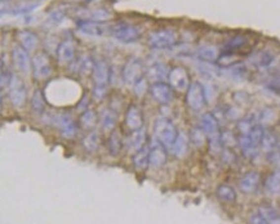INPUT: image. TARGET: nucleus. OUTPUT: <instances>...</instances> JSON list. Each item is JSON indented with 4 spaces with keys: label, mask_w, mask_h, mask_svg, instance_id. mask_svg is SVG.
<instances>
[{
    "label": "nucleus",
    "mask_w": 280,
    "mask_h": 224,
    "mask_svg": "<svg viewBox=\"0 0 280 224\" xmlns=\"http://www.w3.org/2000/svg\"><path fill=\"white\" fill-rule=\"evenodd\" d=\"M200 127L207 134L208 144H209V150L212 154H220L224 147L222 143V133H221L220 124L213 114L205 112L200 119Z\"/></svg>",
    "instance_id": "obj_1"
},
{
    "label": "nucleus",
    "mask_w": 280,
    "mask_h": 224,
    "mask_svg": "<svg viewBox=\"0 0 280 224\" xmlns=\"http://www.w3.org/2000/svg\"><path fill=\"white\" fill-rule=\"evenodd\" d=\"M93 97L97 100L104 99L107 94V87L111 79L110 66L105 61H97L93 68Z\"/></svg>",
    "instance_id": "obj_2"
},
{
    "label": "nucleus",
    "mask_w": 280,
    "mask_h": 224,
    "mask_svg": "<svg viewBox=\"0 0 280 224\" xmlns=\"http://www.w3.org/2000/svg\"><path fill=\"white\" fill-rule=\"evenodd\" d=\"M178 133L180 131L177 130L173 121L167 117H159L154 124V135L157 138V141H159L167 150H172Z\"/></svg>",
    "instance_id": "obj_3"
},
{
    "label": "nucleus",
    "mask_w": 280,
    "mask_h": 224,
    "mask_svg": "<svg viewBox=\"0 0 280 224\" xmlns=\"http://www.w3.org/2000/svg\"><path fill=\"white\" fill-rule=\"evenodd\" d=\"M207 103V94L205 88L199 81H193L186 92V104L193 111L203 110Z\"/></svg>",
    "instance_id": "obj_4"
},
{
    "label": "nucleus",
    "mask_w": 280,
    "mask_h": 224,
    "mask_svg": "<svg viewBox=\"0 0 280 224\" xmlns=\"http://www.w3.org/2000/svg\"><path fill=\"white\" fill-rule=\"evenodd\" d=\"M113 36L120 43H134L140 39L141 29L130 24L120 22L111 29Z\"/></svg>",
    "instance_id": "obj_5"
},
{
    "label": "nucleus",
    "mask_w": 280,
    "mask_h": 224,
    "mask_svg": "<svg viewBox=\"0 0 280 224\" xmlns=\"http://www.w3.org/2000/svg\"><path fill=\"white\" fill-rule=\"evenodd\" d=\"M168 81L170 87L173 88V91L181 92V93L187 92L191 84L189 71L182 66H174L170 68Z\"/></svg>",
    "instance_id": "obj_6"
},
{
    "label": "nucleus",
    "mask_w": 280,
    "mask_h": 224,
    "mask_svg": "<svg viewBox=\"0 0 280 224\" xmlns=\"http://www.w3.org/2000/svg\"><path fill=\"white\" fill-rule=\"evenodd\" d=\"M177 41V35L172 30H158L150 33L149 36V45L154 49H167L173 47Z\"/></svg>",
    "instance_id": "obj_7"
},
{
    "label": "nucleus",
    "mask_w": 280,
    "mask_h": 224,
    "mask_svg": "<svg viewBox=\"0 0 280 224\" xmlns=\"http://www.w3.org/2000/svg\"><path fill=\"white\" fill-rule=\"evenodd\" d=\"M8 89H9V93H8L9 100L14 107H24L25 103H26V88H25V84L21 81L20 77H12V81H10Z\"/></svg>",
    "instance_id": "obj_8"
},
{
    "label": "nucleus",
    "mask_w": 280,
    "mask_h": 224,
    "mask_svg": "<svg viewBox=\"0 0 280 224\" xmlns=\"http://www.w3.org/2000/svg\"><path fill=\"white\" fill-rule=\"evenodd\" d=\"M149 93L159 104H169L173 99V88L165 81L150 84Z\"/></svg>",
    "instance_id": "obj_9"
},
{
    "label": "nucleus",
    "mask_w": 280,
    "mask_h": 224,
    "mask_svg": "<svg viewBox=\"0 0 280 224\" xmlns=\"http://www.w3.org/2000/svg\"><path fill=\"white\" fill-rule=\"evenodd\" d=\"M121 74H123L124 81L134 85L137 81L144 77V64L137 58H130L127 64H125V66L123 67V72Z\"/></svg>",
    "instance_id": "obj_10"
},
{
    "label": "nucleus",
    "mask_w": 280,
    "mask_h": 224,
    "mask_svg": "<svg viewBox=\"0 0 280 224\" xmlns=\"http://www.w3.org/2000/svg\"><path fill=\"white\" fill-rule=\"evenodd\" d=\"M12 60L16 68L22 74H29L33 71V61L29 57V52L21 45H14L12 50Z\"/></svg>",
    "instance_id": "obj_11"
},
{
    "label": "nucleus",
    "mask_w": 280,
    "mask_h": 224,
    "mask_svg": "<svg viewBox=\"0 0 280 224\" xmlns=\"http://www.w3.org/2000/svg\"><path fill=\"white\" fill-rule=\"evenodd\" d=\"M56 127L60 129L61 135L66 139H73L78 134V124L73 117L67 114H61L54 119Z\"/></svg>",
    "instance_id": "obj_12"
},
{
    "label": "nucleus",
    "mask_w": 280,
    "mask_h": 224,
    "mask_svg": "<svg viewBox=\"0 0 280 224\" xmlns=\"http://www.w3.org/2000/svg\"><path fill=\"white\" fill-rule=\"evenodd\" d=\"M33 71L37 79H45L52 74V64L47 54L39 53L33 58Z\"/></svg>",
    "instance_id": "obj_13"
},
{
    "label": "nucleus",
    "mask_w": 280,
    "mask_h": 224,
    "mask_svg": "<svg viewBox=\"0 0 280 224\" xmlns=\"http://www.w3.org/2000/svg\"><path fill=\"white\" fill-rule=\"evenodd\" d=\"M146 130L142 128V129H137V130L130 131L129 135L125 138L124 144H125V148L129 152H137V151H140L141 148H144L146 146Z\"/></svg>",
    "instance_id": "obj_14"
},
{
    "label": "nucleus",
    "mask_w": 280,
    "mask_h": 224,
    "mask_svg": "<svg viewBox=\"0 0 280 224\" xmlns=\"http://www.w3.org/2000/svg\"><path fill=\"white\" fill-rule=\"evenodd\" d=\"M57 60L62 66H69L75 60V44L71 40H65L57 47Z\"/></svg>",
    "instance_id": "obj_15"
},
{
    "label": "nucleus",
    "mask_w": 280,
    "mask_h": 224,
    "mask_svg": "<svg viewBox=\"0 0 280 224\" xmlns=\"http://www.w3.org/2000/svg\"><path fill=\"white\" fill-rule=\"evenodd\" d=\"M167 148L164 147L163 144L159 141H155L150 147V165L155 169L164 166L167 162L168 154Z\"/></svg>",
    "instance_id": "obj_16"
},
{
    "label": "nucleus",
    "mask_w": 280,
    "mask_h": 224,
    "mask_svg": "<svg viewBox=\"0 0 280 224\" xmlns=\"http://www.w3.org/2000/svg\"><path fill=\"white\" fill-rule=\"evenodd\" d=\"M261 182V175L258 171H249L240 178L239 188L243 193H253Z\"/></svg>",
    "instance_id": "obj_17"
},
{
    "label": "nucleus",
    "mask_w": 280,
    "mask_h": 224,
    "mask_svg": "<svg viewBox=\"0 0 280 224\" xmlns=\"http://www.w3.org/2000/svg\"><path fill=\"white\" fill-rule=\"evenodd\" d=\"M125 125L130 130H137V129H142L144 127V116L142 112L137 106L132 104L129 106L125 112Z\"/></svg>",
    "instance_id": "obj_18"
},
{
    "label": "nucleus",
    "mask_w": 280,
    "mask_h": 224,
    "mask_svg": "<svg viewBox=\"0 0 280 224\" xmlns=\"http://www.w3.org/2000/svg\"><path fill=\"white\" fill-rule=\"evenodd\" d=\"M78 30L89 36H101L105 32V26L96 21L80 20L78 22Z\"/></svg>",
    "instance_id": "obj_19"
},
{
    "label": "nucleus",
    "mask_w": 280,
    "mask_h": 224,
    "mask_svg": "<svg viewBox=\"0 0 280 224\" xmlns=\"http://www.w3.org/2000/svg\"><path fill=\"white\" fill-rule=\"evenodd\" d=\"M169 71L170 68H168V66L165 64H154L150 70L147 71L146 74L147 80L150 81L151 84L168 80V77H169Z\"/></svg>",
    "instance_id": "obj_20"
},
{
    "label": "nucleus",
    "mask_w": 280,
    "mask_h": 224,
    "mask_svg": "<svg viewBox=\"0 0 280 224\" xmlns=\"http://www.w3.org/2000/svg\"><path fill=\"white\" fill-rule=\"evenodd\" d=\"M17 37H18V41H20V45L24 48L25 50H27L29 53L34 52L38 47V36L35 33H33L29 30H22L17 33Z\"/></svg>",
    "instance_id": "obj_21"
},
{
    "label": "nucleus",
    "mask_w": 280,
    "mask_h": 224,
    "mask_svg": "<svg viewBox=\"0 0 280 224\" xmlns=\"http://www.w3.org/2000/svg\"><path fill=\"white\" fill-rule=\"evenodd\" d=\"M189 146H190V141L185 133H178L177 139L174 142L173 147H172V152L177 159L185 158L189 152Z\"/></svg>",
    "instance_id": "obj_22"
},
{
    "label": "nucleus",
    "mask_w": 280,
    "mask_h": 224,
    "mask_svg": "<svg viewBox=\"0 0 280 224\" xmlns=\"http://www.w3.org/2000/svg\"><path fill=\"white\" fill-rule=\"evenodd\" d=\"M118 115L117 112L111 108H105L100 115V124L102 129L106 131H113L117 127Z\"/></svg>",
    "instance_id": "obj_23"
},
{
    "label": "nucleus",
    "mask_w": 280,
    "mask_h": 224,
    "mask_svg": "<svg viewBox=\"0 0 280 224\" xmlns=\"http://www.w3.org/2000/svg\"><path fill=\"white\" fill-rule=\"evenodd\" d=\"M133 165L138 171L146 170L150 166V148L145 146L140 151H137L133 156Z\"/></svg>",
    "instance_id": "obj_24"
},
{
    "label": "nucleus",
    "mask_w": 280,
    "mask_h": 224,
    "mask_svg": "<svg viewBox=\"0 0 280 224\" xmlns=\"http://www.w3.org/2000/svg\"><path fill=\"white\" fill-rule=\"evenodd\" d=\"M238 144L240 150L247 159H254L257 156V152L260 148L256 147L253 142L250 141L249 135H238Z\"/></svg>",
    "instance_id": "obj_25"
},
{
    "label": "nucleus",
    "mask_w": 280,
    "mask_h": 224,
    "mask_svg": "<svg viewBox=\"0 0 280 224\" xmlns=\"http://www.w3.org/2000/svg\"><path fill=\"white\" fill-rule=\"evenodd\" d=\"M198 57L207 64L217 62V60L220 58V50L213 45H203L198 49Z\"/></svg>",
    "instance_id": "obj_26"
},
{
    "label": "nucleus",
    "mask_w": 280,
    "mask_h": 224,
    "mask_svg": "<svg viewBox=\"0 0 280 224\" xmlns=\"http://www.w3.org/2000/svg\"><path fill=\"white\" fill-rule=\"evenodd\" d=\"M97 120H98V116H97L96 112L93 110H87L80 115L79 125L84 130L92 131L97 125Z\"/></svg>",
    "instance_id": "obj_27"
},
{
    "label": "nucleus",
    "mask_w": 280,
    "mask_h": 224,
    "mask_svg": "<svg viewBox=\"0 0 280 224\" xmlns=\"http://www.w3.org/2000/svg\"><path fill=\"white\" fill-rule=\"evenodd\" d=\"M265 190L271 194L280 193V169L274 170L265 179Z\"/></svg>",
    "instance_id": "obj_28"
},
{
    "label": "nucleus",
    "mask_w": 280,
    "mask_h": 224,
    "mask_svg": "<svg viewBox=\"0 0 280 224\" xmlns=\"http://www.w3.org/2000/svg\"><path fill=\"white\" fill-rule=\"evenodd\" d=\"M216 194L222 202H226V204L235 202L237 200V192L229 184H220L216 190Z\"/></svg>",
    "instance_id": "obj_29"
},
{
    "label": "nucleus",
    "mask_w": 280,
    "mask_h": 224,
    "mask_svg": "<svg viewBox=\"0 0 280 224\" xmlns=\"http://www.w3.org/2000/svg\"><path fill=\"white\" fill-rule=\"evenodd\" d=\"M256 125H257V121L254 115H248V116L243 117V119L239 120V123L237 124L238 135H247V134L250 133V130H252Z\"/></svg>",
    "instance_id": "obj_30"
},
{
    "label": "nucleus",
    "mask_w": 280,
    "mask_h": 224,
    "mask_svg": "<svg viewBox=\"0 0 280 224\" xmlns=\"http://www.w3.org/2000/svg\"><path fill=\"white\" fill-rule=\"evenodd\" d=\"M121 146H123V141H121V137L117 130H113L109 137V141H107V148H109V152L114 156L119 155L120 150H121Z\"/></svg>",
    "instance_id": "obj_31"
},
{
    "label": "nucleus",
    "mask_w": 280,
    "mask_h": 224,
    "mask_svg": "<svg viewBox=\"0 0 280 224\" xmlns=\"http://www.w3.org/2000/svg\"><path fill=\"white\" fill-rule=\"evenodd\" d=\"M277 137H275L273 133H270V131H265L264 139H262V143H261V148H262L266 154H270L273 151H277Z\"/></svg>",
    "instance_id": "obj_32"
},
{
    "label": "nucleus",
    "mask_w": 280,
    "mask_h": 224,
    "mask_svg": "<svg viewBox=\"0 0 280 224\" xmlns=\"http://www.w3.org/2000/svg\"><path fill=\"white\" fill-rule=\"evenodd\" d=\"M98 143H100V137L96 131H89V133L84 137L83 139V147L88 151V152H94L98 148Z\"/></svg>",
    "instance_id": "obj_33"
},
{
    "label": "nucleus",
    "mask_w": 280,
    "mask_h": 224,
    "mask_svg": "<svg viewBox=\"0 0 280 224\" xmlns=\"http://www.w3.org/2000/svg\"><path fill=\"white\" fill-rule=\"evenodd\" d=\"M190 139H191V143L195 144L197 147H203L204 144H205V142L208 141L207 134L204 133L201 127L193 128V129H191Z\"/></svg>",
    "instance_id": "obj_34"
},
{
    "label": "nucleus",
    "mask_w": 280,
    "mask_h": 224,
    "mask_svg": "<svg viewBox=\"0 0 280 224\" xmlns=\"http://www.w3.org/2000/svg\"><path fill=\"white\" fill-rule=\"evenodd\" d=\"M31 108L35 114H41L45 108V100H44L43 93L40 91H37L31 97Z\"/></svg>",
    "instance_id": "obj_35"
},
{
    "label": "nucleus",
    "mask_w": 280,
    "mask_h": 224,
    "mask_svg": "<svg viewBox=\"0 0 280 224\" xmlns=\"http://www.w3.org/2000/svg\"><path fill=\"white\" fill-rule=\"evenodd\" d=\"M110 16H111V13L109 12V10L94 9V10H92V12H89L85 18H81V20H90V21H96V22H104V21H106Z\"/></svg>",
    "instance_id": "obj_36"
},
{
    "label": "nucleus",
    "mask_w": 280,
    "mask_h": 224,
    "mask_svg": "<svg viewBox=\"0 0 280 224\" xmlns=\"http://www.w3.org/2000/svg\"><path fill=\"white\" fill-rule=\"evenodd\" d=\"M134 88V93L138 98H142L147 92L150 91V84H149V80H147V77L144 76L142 79L137 81L136 84L133 85Z\"/></svg>",
    "instance_id": "obj_37"
},
{
    "label": "nucleus",
    "mask_w": 280,
    "mask_h": 224,
    "mask_svg": "<svg viewBox=\"0 0 280 224\" xmlns=\"http://www.w3.org/2000/svg\"><path fill=\"white\" fill-rule=\"evenodd\" d=\"M94 62L90 57H84L83 60L80 61L79 67H78V71H79L81 75H89L93 74V68H94Z\"/></svg>",
    "instance_id": "obj_38"
},
{
    "label": "nucleus",
    "mask_w": 280,
    "mask_h": 224,
    "mask_svg": "<svg viewBox=\"0 0 280 224\" xmlns=\"http://www.w3.org/2000/svg\"><path fill=\"white\" fill-rule=\"evenodd\" d=\"M274 62V54L269 50H264L262 53H260L258 56V61H257V64L260 67H269L271 64Z\"/></svg>",
    "instance_id": "obj_39"
},
{
    "label": "nucleus",
    "mask_w": 280,
    "mask_h": 224,
    "mask_svg": "<svg viewBox=\"0 0 280 224\" xmlns=\"http://www.w3.org/2000/svg\"><path fill=\"white\" fill-rule=\"evenodd\" d=\"M258 211L266 218L267 222H270L271 219H274L275 217L280 215L279 211H278L275 208H273V206H270V205H262V206H260Z\"/></svg>",
    "instance_id": "obj_40"
},
{
    "label": "nucleus",
    "mask_w": 280,
    "mask_h": 224,
    "mask_svg": "<svg viewBox=\"0 0 280 224\" xmlns=\"http://www.w3.org/2000/svg\"><path fill=\"white\" fill-rule=\"evenodd\" d=\"M65 12L62 9H57L54 10V12H52V13L49 14V18L47 20V25H58L61 24L62 21H64L65 18Z\"/></svg>",
    "instance_id": "obj_41"
},
{
    "label": "nucleus",
    "mask_w": 280,
    "mask_h": 224,
    "mask_svg": "<svg viewBox=\"0 0 280 224\" xmlns=\"http://www.w3.org/2000/svg\"><path fill=\"white\" fill-rule=\"evenodd\" d=\"M37 7H39V3H25L20 7H16L13 10L14 14H25L31 12L33 9H35Z\"/></svg>",
    "instance_id": "obj_42"
},
{
    "label": "nucleus",
    "mask_w": 280,
    "mask_h": 224,
    "mask_svg": "<svg viewBox=\"0 0 280 224\" xmlns=\"http://www.w3.org/2000/svg\"><path fill=\"white\" fill-rule=\"evenodd\" d=\"M248 221H249V224H269L266 218L261 214L260 211H258V213H253V214H250Z\"/></svg>",
    "instance_id": "obj_43"
},
{
    "label": "nucleus",
    "mask_w": 280,
    "mask_h": 224,
    "mask_svg": "<svg viewBox=\"0 0 280 224\" xmlns=\"http://www.w3.org/2000/svg\"><path fill=\"white\" fill-rule=\"evenodd\" d=\"M269 224H280V215H278V217H275L274 219H271V221L269 222Z\"/></svg>",
    "instance_id": "obj_44"
},
{
    "label": "nucleus",
    "mask_w": 280,
    "mask_h": 224,
    "mask_svg": "<svg viewBox=\"0 0 280 224\" xmlns=\"http://www.w3.org/2000/svg\"><path fill=\"white\" fill-rule=\"evenodd\" d=\"M80 1H83V3L88 4V3H92V1H93V0H80Z\"/></svg>",
    "instance_id": "obj_45"
}]
</instances>
